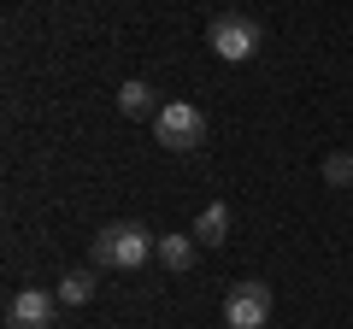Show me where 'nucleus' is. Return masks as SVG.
<instances>
[{"label":"nucleus","mask_w":353,"mask_h":329,"mask_svg":"<svg viewBox=\"0 0 353 329\" xmlns=\"http://www.w3.org/2000/svg\"><path fill=\"white\" fill-rule=\"evenodd\" d=\"M159 253V235L136 217H118V224H101L88 235V265L94 270H141Z\"/></svg>","instance_id":"f257e3e1"},{"label":"nucleus","mask_w":353,"mask_h":329,"mask_svg":"<svg viewBox=\"0 0 353 329\" xmlns=\"http://www.w3.org/2000/svg\"><path fill=\"white\" fill-rule=\"evenodd\" d=\"M206 47H212L224 65H248L253 53L265 47V30H259L253 12H236V6H230V12H218L212 24H206Z\"/></svg>","instance_id":"f03ea898"},{"label":"nucleus","mask_w":353,"mask_h":329,"mask_svg":"<svg viewBox=\"0 0 353 329\" xmlns=\"http://www.w3.org/2000/svg\"><path fill=\"white\" fill-rule=\"evenodd\" d=\"M153 141L165 153H194L206 141V112L194 100H165L159 118H153Z\"/></svg>","instance_id":"7ed1b4c3"},{"label":"nucleus","mask_w":353,"mask_h":329,"mask_svg":"<svg viewBox=\"0 0 353 329\" xmlns=\"http://www.w3.org/2000/svg\"><path fill=\"white\" fill-rule=\"evenodd\" d=\"M224 329H271V282L248 277L224 294Z\"/></svg>","instance_id":"20e7f679"},{"label":"nucleus","mask_w":353,"mask_h":329,"mask_svg":"<svg viewBox=\"0 0 353 329\" xmlns=\"http://www.w3.org/2000/svg\"><path fill=\"white\" fill-rule=\"evenodd\" d=\"M59 323V294L53 288H18L6 300V329H53Z\"/></svg>","instance_id":"39448f33"},{"label":"nucleus","mask_w":353,"mask_h":329,"mask_svg":"<svg viewBox=\"0 0 353 329\" xmlns=\"http://www.w3.org/2000/svg\"><path fill=\"white\" fill-rule=\"evenodd\" d=\"M153 259H159L171 277H183V270H194V259H201V241H194V235H176V229H171V235H159V253H153Z\"/></svg>","instance_id":"423d86ee"},{"label":"nucleus","mask_w":353,"mask_h":329,"mask_svg":"<svg viewBox=\"0 0 353 329\" xmlns=\"http://www.w3.org/2000/svg\"><path fill=\"white\" fill-rule=\"evenodd\" d=\"M230 224H236V217H230V206L212 200V206H201V217H194L189 235L201 241V247H224V241H230Z\"/></svg>","instance_id":"0eeeda50"},{"label":"nucleus","mask_w":353,"mask_h":329,"mask_svg":"<svg viewBox=\"0 0 353 329\" xmlns=\"http://www.w3.org/2000/svg\"><path fill=\"white\" fill-rule=\"evenodd\" d=\"M159 94H153V83H141V76H130L124 89H118V112L124 118H159Z\"/></svg>","instance_id":"6e6552de"},{"label":"nucleus","mask_w":353,"mask_h":329,"mask_svg":"<svg viewBox=\"0 0 353 329\" xmlns=\"http://www.w3.org/2000/svg\"><path fill=\"white\" fill-rule=\"evenodd\" d=\"M94 288H101V282H94V265H88V270H65L53 294H59V306H88V300H94Z\"/></svg>","instance_id":"1a4fd4ad"},{"label":"nucleus","mask_w":353,"mask_h":329,"mask_svg":"<svg viewBox=\"0 0 353 329\" xmlns=\"http://www.w3.org/2000/svg\"><path fill=\"white\" fill-rule=\"evenodd\" d=\"M324 182L330 189H353V153H330L324 159Z\"/></svg>","instance_id":"9d476101"}]
</instances>
